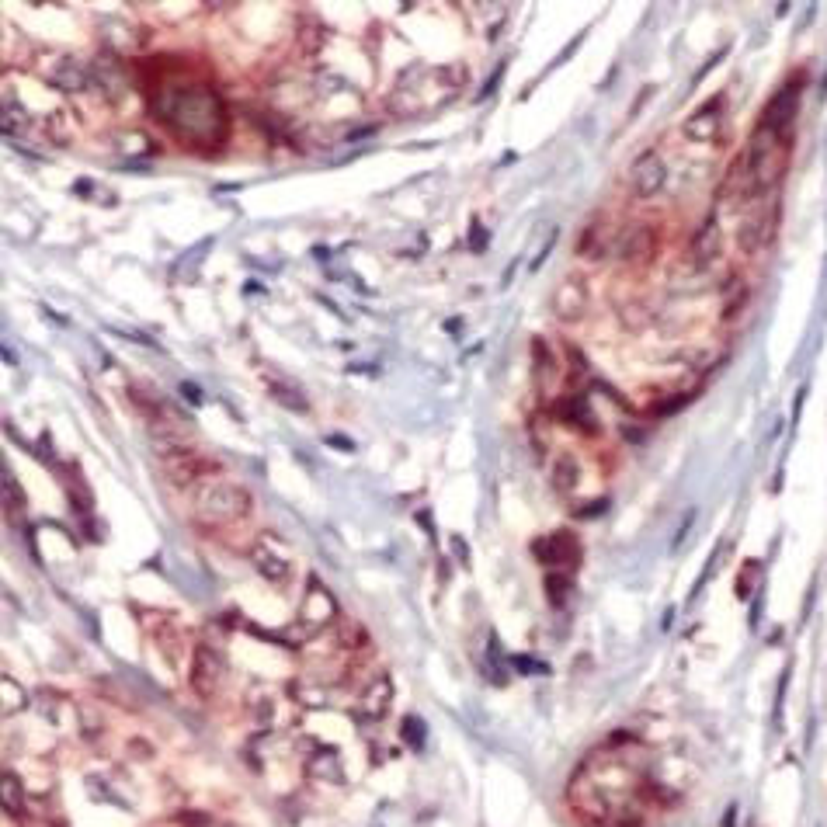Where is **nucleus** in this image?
<instances>
[{"mask_svg":"<svg viewBox=\"0 0 827 827\" xmlns=\"http://www.w3.org/2000/svg\"><path fill=\"white\" fill-rule=\"evenodd\" d=\"M157 119L171 126L195 150H216L230 133V115L216 91L206 84L164 87L157 98Z\"/></svg>","mask_w":827,"mask_h":827,"instance_id":"1","label":"nucleus"},{"mask_svg":"<svg viewBox=\"0 0 827 827\" xmlns=\"http://www.w3.org/2000/svg\"><path fill=\"white\" fill-rule=\"evenodd\" d=\"M789 150H793V136H782L768 129L765 122H758L748 139V153H741L744 171H748V195L744 199H758V195L772 192L779 185Z\"/></svg>","mask_w":827,"mask_h":827,"instance_id":"2","label":"nucleus"},{"mask_svg":"<svg viewBox=\"0 0 827 827\" xmlns=\"http://www.w3.org/2000/svg\"><path fill=\"white\" fill-rule=\"evenodd\" d=\"M195 511L206 522H233V518H244L251 511V494L244 487H233V483H206L195 494Z\"/></svg>","mask_w":827,"mask_h":827,"instance_id":"3","label":"nucleus"},{"mask_svg":"<svg viewBox=\"0 0 827 827\" xmlns=\"http://www.w3.org/2000/svg\"><path fill=\"white\" fill-rule=\"evenodd\" d=\"M800 91H803V73H793V77L772 94V101L765 105L758 122H765L768 129H775V133L782 136H793V119L796 112H800Z\"/></svg>","mask_w":827,"mask_h":827,"instance_id":"4","label":"nucleus"},{"mask_svg":"<svg viewBox=\"0 0 827 827\" xmlns=\"http://www.w3.org/2000/svg\"><path fill=\"white\" fill-rule=\"evenodd\" d=\"M629 185H633L636 199H654L661 195V188L668 185V164L657 150H647L629 171Z\"/></svg>","mask_w":827,"mask_h":827,"instance_id":"5","label":"nucleus"},{"mask_svg":"<svg viewBox=\"0 0 827 827\" xmlns=\"http://www.w3.org/2000/svg\"><path fill=\"white\" fill-rule=\"evenodd\" d=\"M550 310L556 313V320H563V324L581 320L584 310H588V285H584V278H577V275L563 278L550 296Z\"/></svg>","mask_w":827,"mask_h":827,"instance_id":"6","label":"nucleus"},{"mask_svg":"<svg viewBox=\"0 0 827 827\" xmlns=\"http://www.w3.org/2000/svg\"><path fill=\"white\" fill-rule=\"evenodd\" d=\"M188 682H192V689L199 695H212L223 685V657L216 654L212 647H195V657H192V671H188Z\"/></svg>","mask_w":827,"mask_h":827,"instance_id":"7","label":"nucleus"},{"mask_svg":"<svg viewBox=\"0 0 827 827\" xmlns=\"http://www.w3.org/2000/svg\"><path fill=\"white\" fill-rule=\"evenodd\" d=\"M216 470V463H209V459H202L199 452L192 449H171L164 452V473L171 477L178 487H188V483H195L202 477V473H212Z\"/></svg>","mask_w":827,"mask_h":827,"instance_id":"8","label":"nucleus"},{"mask_svg":"<svg viewBox=\"0 0 827 827\" xmlns=\"http://www.w3.org/2000/svg\"><path fill=\"white\" fill-rule=\"evenodd\" d=\"M532 550L550 567H574V563H581V543L570 532H553V536L536 539Z\"/></svg>","mask_w":827,"mask_h":827,"instance_id":"9","label":"nucleus"},{"mask_svg":"<svg viewBox=\"0 0 827 827\" xmlns=\"http://www.w3.org/2000/svg\"><path fill=\"white\" fill-rule=\"evenodd\" d=\"M720 126H723V98H709L699 112H692L689 119H685L682 136L692 139V143H709V139H716V133H720Z\"/></svg>","mask_w":827,"mask_h":827,"instance_id":"10","label":"nucleus"},{"mask_svg":"<svg viewBox=\"0 0 827 827\" xmlns=\"http://www.w3.org/2000/svg\"><path fill=\"white\" fill-rule=\"evenodd\" d=\"M657 254V230L647 223H636L626 237L619 240V258L626 265H647Z\"/></svg>","mask_w":827,"mask_h":827,"instance_id":"11","label":"nucleus"},{"mask_svg":"<svg viewBox=\"0 0 827 827\" xmlns=\"http://www.w3.org/2000/svg\"><path fill=\"white\" fill-rule=\"evenodd\" d=\"M772 233H775V212L758 209L751 212V216H744V223L737 226V244H741V251L755 254L772 240Z\"/></svg>","mask_w":827,"mask_h":827,"instance_id":"12","label":"nucleus"},{"mask_svg":"<svg viewBox=\"0 0 827 827\" xmlns=\"http://www.w3.org/2000/svg\"><path fill=\"white\" fill-rule=\"evenodd\" d=\"M720 240H723L720 237V223L709 216L706 223H702V230L695 233V240H692V265L699 268V272L720 258Z\"/></svg>","mask_w":827,"mask_h":827,"instance_id":"13","label":"nucleus"},{"mask_svg":"<svg viewBox=\"0 0 827 827\" xmlns=\"http://www.w3.org/2000/svg\"><path fill=\"white\" fill-rule=\"evenodd\" d=\"M609 244H612V230L609 223H605V216H598L595 223L581 233V240H577V254L588 261H602L605 254H609Z\"/></svg>","mask_w":827,"mask_h":827,"instance_id":"14","label":"nucleus"},{"mask_svg":"<svg viewBox=\"0 0 827 827\" xmlns=\"http://www.w3.org/2000/svg\"><path fill=\"white\" fill-rule=\"evenodd\" d=\"M556 417H560V421H567L570 428L588 431V435H595V431H598V417H595V411H591L588 400H584V397L560 400V404H556Z\"/></svg>","mask_w":827,"mask_h":827,"instance_id":"15","label":"nucleus"},{"mask_svg":"<svg viewBox=\"0 0 827 827\" xmlns=\"http://www.w3.org/2000/svg\"><path fill=\"white\" fill-rule=\"evenodd\" d=\"M560 376V358H556V351L546 345L543 338L532 341V379H536L539 386L553 383V379Z\"/></svg>","mask_w":827,"mask_h":827,"instance_id":"16","label":"nucleus"},{"mask_svg":"<svg viewBox=\"0 0 827 827\" xmlns=\"http://www.w3.org/2000/svg\"><path fill=\"white\" fill-rule=\"evenodd\" d=\"M268 393H272V400H275V404H282L285 411H292V414H310V400L303 397V390H299V386L285 383V379L268 376Z\"/></svg>","mask_w":827,"mask_h":827,"instance_id":"17","label":"nucleus"},{"mask_svg":"<svg viewBox=\"0 0 827 827\" xmlns=\"http://www.w3.org/2000/svg\"><path fill=\"white\" fill-rule=\"evenodd\" d=\"M390 702H393V685H390V678L383 675L362 692V713L372 716V720H379V716L390 709Z\"/></svg>","mask_w":827,"mask_h":827,"instance_id":"18","label":"nucleus"},{"mask_svg":"<svg viewBox=\"0 0 827 827\" xmlns=\"http://www.w3.org/2000/svg\"><path fill=\"white\" fill-rule=\"evenodd\" d=\"M306 772H313L317 779H331V782H341L345 779V765H341V755L334 748H317L306 761Z\"/></svg>","mask_w":827,"mask_h":827,"instance_id":"19","label":"nucleus"},{"mask_svg":"<svg viewBox=\"0 0 827 827\" xmlns=\"http://www.w3.org/2000/svg\"><path fill=\"white\" fill-rule=\"evenodd\" d=\"M296 42H299V49H303L306 56H317L320 49L327 46V25L324 21H317V18H299Z\"/></svg>","mask_w":827,"mask_h":827,"instance_id":"20","label":"nucleus"},{"mask_svg":"<svg viewBox=\"0 0 827 827\" xmlns=\"http://www.w3.org/2000/svg\"><path fill=\"white\" fill-rule=\"evenodd\" d=\"M49 80H53L60 91H84V87L91 84V73L80 67L77 60H70V56H67V60H60V67L53 70V77H49Z\"/></svg>","mask_w":827,"mask_h":827,"instance_id":"21","label":"nucleus"},{"mask_svg":"<svg viewBox=\"0 0 827 827\" xmlns=\"http://www.w3.org/2000/svg\"><path fill=\"white\" fill-rule=\"evenodd\" d=\"M251 556H254V563H258V570L268 577V581H275V584H285V581H289V574H292L289 560L275 556L272 550H265V546H258V550H254Z\"/></svg>","mask_w":827,"mask_h":827,"instance_id":"22","label":"nucleus"},{"mask_svg":"<svg viewBox=\"0 0 827 827\" xmlns=\"http://www.w3.org/2000/svg\"><path fill=\"white\" fill-rule=\"evenodd\" d=\"M550 483L556 494H570V490H577V483H581V470H577V463L570 456L556 459L550 466Z\"/></svg>","mask_w":827,"mask_h":827,"instance_id":"23","label":"nucleus"},{"mask_svg":"<svg viewBox=\"0 0 827 827\" xmlns=\"http://www.w3.org/2000/svg\"><path fill=\"white\" fill-rule=\"evenodd\" d=\"M570 588H574V581H570L567 574H560V570H553V574H546V595H550V602L560 609L563 602H567Z\"/></svg>","mask_w":827,"mask_h":827,"instance_id":"24","label":"nucleus"},{"mask_svg":"<svg viewBox=\"0 0 827 827\" xmlns=\"http://www.w3.org/2000/svg\"><path fill=\"white\" fill-rule=\"evenodd\" d=\"M0 793H4V807L11 810V814H18V807H21V782L14 779V772H4V779H0Z\"/></svg>","mask_w":827,"mask_h":827,"instance_id":"25","label":"nucleus"},{"mask_svg":"<svg viewBox=\"0 0 827 827\" xmlns=\"http://www.w3.org/2000/svg\"><path fill=\"white\" fill-rule=\"evenodd\" d=\"M404 741L411 744V748H417V751L424 748V741H428V727H424L421 716H407V720H404Z\"/></svg>","mask_w":827,"mask_h":827,"instance_id":"26","label":"nucleus"},{"mask_svg":"<svg viewBox=\"0 0 827 827\" xmlns=\"http://www.w3.org/2000/svg\"><path fill=\"white\" fill-rule=\"evenodd\" d=\"M28 122V115H25V108H18L11 98L4 101V133L7 136H14V133H21V126Z\"/></svg>","mask_w":827,"mask_h":827,"instance_id":"27","label":"nucleus"},{"mask_svg":"<svg viewBox=\"0 0 827 827\" xmlns=\"http://www.w3.org/2000/svg\"><path fill=\"white\" fill-rule=\"evenodd\" d=\"M435 77H438V80H445V84H449V87H459V84H463V77H466V67H463V63H452V67L435 70Z\"/></svg>","mask_w":827,"mask_h":827,"instance_id":"28","label":"nucleus"},{"mask_svg":"<svg viewBox=\"0 0 827 827\" xmlns=\"http://www.w3.org/2000/svg\"><path fill=\"white\" fill-rule=\"evenodd\" d=\"M341 643H345V647H362L365 629L355 626V622H345V626H341Z\"/></svg>","mask_w":827,"mask_h":827,"instance_id":"29","label":"nucleus"},{"mask_svg":"<svg viewBox=\"0 0 827 827\" xmlns=\"http://www.w3.org/2000/svg\"><path fill=\"white\" fill-rule=\"evenodd\" d=\"M727 299H730V303H727V306H723V317H727V320H730V317H734V313H737V310H741V306H744V299H748V289H744V285H741V282H737V289H734V292H730V296H727Z\"/></svg>","mask_w":827,"mask_h":827,"instance_id":"30","label":"nucleus"},{"mask_svg":"<svg viewBox=\"0 0 827 827\" xmlns=\"http://www.w3.org/2000/svg\"><path fill=\"white\" fill-rule=\"evenodd\" d=\"M689 400H692L689 393H678V397H671V400H661V404H654V414H657V417H661V414H675L678 407H685V404H689Z\"/></svg>","mask_w":827,"mask_h":827,"instance_id":"31","label":"nucleus"},{"mask_svg":"<svg viewBox=\"0 0 827 827\" xmlns=\"http://www.w3.org/2000/svg\"><path fill=\"white\" fill-rule=\"evenodd\" d=\"M14 689H18V685H14L11 678H4V713L7 716L14 713Z\"/></svg>","mask_w":827,"mask_h":827,"instance_id":"32","label":"nucleus"},{"mask_svg":"<svg viewBox=\"0 0 827 827\" xmlns=\"http://www.w3.org/2000/svg\"><path fill=\"white\" fill-rule=\"evenodd\" d=\"M515 661V671H546L543 664H532V657H511Z\"/></svg>","mask_w":827,"mask_h":827,"instance_id":"33","label":"nucleus"},{"mask_svg":"<svg viewBox=\"0 0 827 827\" xmlns=\"http://www.w3.org/2000/svg\"><path fill=\"white\" fill-rule=\"evenodd\" d=\"M181 393H185L192 404H202V393H199V386H195V383H181Z\"/></svg>","mask_w":827,"mask_h":827,"instance_id":"34","label":"nucleus"}]
</instances>
